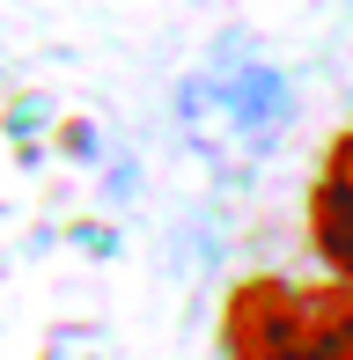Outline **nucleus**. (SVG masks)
I'll list each match as a JSON object with an SVG mask.
<instances>
[{
	"label": "nucleus",
	"instance_id": "obj_3",
	"mask_svg": "<svg viewBox=\"0 0 353 360\" xmlns=\"http://www.w3.org/2000/svg\"><path fill=\"white\" fill-rule=\"evenodd\" d=\"M316 176H331V184L353 191V133H339V140L324 147V169H316Z\"/></svg>",
	"mask_w": 353,
	"mask_h": 360
},
{
	"label": "nucleus",
	"instance_id": "obj_1",
	"mask_svg": "<svg viewBox=\"0 0 353 360\" xmlns=\"http://www.w3.org/2000/svg\"><path fill=\"white\" fill-rule=\"evenodd\" d=\"M176 118L199 155L214 162H258L280 147L287 118H295V89L265 59H214L176 89Z\"/></svg>",
	"mask_w": 353,
	"mask_h": 360
},
{
	"label": "nucleus",
	"instance_id": "obj_2",
	"mask_svg": "<svg viewBox=\"0 0 353 360\" xmlns=\"http://www.w3.org/2000/svg\"><path fill=\"white\" fill-rule=\"evenodd\" d=\"M221 346H229V360H324L309 323V287L243 280L221 316Z\"/></svg>",
	"mask_w": 353,
	"mask_h": 360
}]
</instances>
